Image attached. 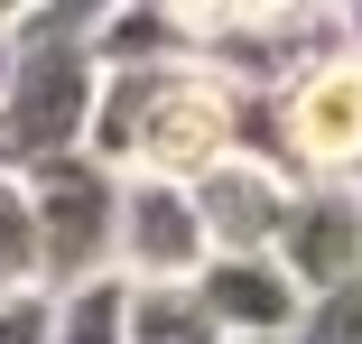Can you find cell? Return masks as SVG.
I'll list each match as a JSON object with an SVG mask.
<instances>
[{
  "mask_svg": "<svg viewBox=\"0 0 362 344\" xmlns=\"http://www.w3.org/2000/svg\"><path fill=\"white\" fill-rule=\"evenodd\" d=\"M103 75V65H93ZM84 159L112 177H168L195 186L223 159H242V103L204 75L195 56L168 65H112L93 84V130H84Z\"/></svg>",
  "mask_w": 362,
  "mask_h": 344,
  "instance_id": "1",
  "label": "cell"
},
{
  "mask_svg": "<svg viewBox=\"0 0 362 344\" xmlns=\"http://www.w3.org/2000/svg\"><path fill=\"white\" fill-rule=\"evenodd\" d=\"M10 93H0V177H37L47 159H75L93 130V19L84 10H19L10 19Z\"/></svg>",
  "mask_w": 362,
  "mask_h": 344,
  "instance_id": "2",
  "label": "cell"
},
{
  "mask_svg": "<svg viewBox=\"0 0 362 344\" xmlns=\"http://www.w3.org/2000/svg\"><path fill=\"white\" fill-rule=\"evenodd\" d=\"M28 186V224H37V289L47 298H75L93 280H112V224H121V177L75 159H47Z\"/></svg>",
  "mask_w": 362,
  "mask_h": 344,
  "instance_id": "3",
  "label": "cell"
},
{
  "mask_svg": "<svg viewBox=\"0 0 362 344\" xmlns=\"http://www.w3.org/2000/svg\"><path fill=\"white\" fill-rule=\"evenodd\" d=\"M214 260L195 195L168 177H121V224H112V280L121 289H195V270Z\"/></svg>",
  "mask_w": 362,
  "mask_h": 344,
  "instance_id": "4",
  "label": "cell"
},
{
  "mask_svg": "<svg viewBox=\"0 0 362 344\" xmlns=\"http://www.w3.org/2000/svg\"><path fill=\"white\" fill-rule=\"evenodd\" d=\"M186 195H195V224H204L214 260H269L298 186H288L279 168H260V159H223L214 177H195Z\"/></svg>",
  "mask_w": 362,
  "mask_h": 344,
  "instance_id": "5",
  "label": "cell"
},
{
  "mask_svg": "<svg viewBox=\"0 0 362 344\" xmlns=\"http://www.w3.org/2000/svg\"><path fill=\"white\" fill-rule=\"evenodd\" d=\"M195 307L223 344H298V326H307V298L279 260H204Z\"/></svg>",
  "mask_w": 362,
  "mask_h": 344,
  "instance_id": "6",
  "label": "cell"
},
{
  "mask_svg": "<svg viewBox=\"0 0 362 344\" xmlns=\"http://www.w3.org/2000/svg\"><path fill=\"white\" fill-rule=\"evenodd\" d=\"M121 344H223L195 289H121Z\"/></svg>",
  "mask_w": 362,
  "mask_h": 344,
  "instance_id": "7",
  "label": "cell"
},
{
  "mask_svg": "<svg viewBox=\"0 0 362 344\" xmlns=\"http://www.w3.org/2000/svg\"><path fill=\"white\" fill-rule=\"evenodd\" d=\"M0 298H47L37 289V224H28L19 177H0Z\"/></svg>",
  "mask_w": 362,
  "mask_h": 344,
  "instance_id": "8",
  "label": "cell"
},
{
  "mask_svg": "<svg viewBox=\"0 0 362 344\" xmlns=\"http://www.w3.org/2000/svg\"><path fill=\"white\" fill-rule=\"evenodd\" d=\"M56 344H121V280H93L56 298Z\"/></svg>",
  "mask_w": 362,
  "mask_h": 344,
  "instance_id": "9",
  "label": "cell"
},
{
  "mask_svg": "<svg viewBox=\"0 0 362 344\" xmlns=\"http://www.w3.org/2000/svg\"><path fill=\"white\" fill-rule=\"evenodd\" d=\"M298 344H362V289L316 298V307H307V326H298Z\"/></svg>",
  "mask_w": 362,
  "mask_h": 344,
  "instance_id": "10",
  "label": "cell"
},
{
  "mask_svg": "<svg viewBox=\"0 0 362 344\" xmlns=\"http://www.w3.org/2000/svg\"><path fill=\"white\" fill-rule=\"evenodd\" d=\"M0 344H56V298H0Z\"/></svg>",
  "mask_w": 362,
  "mask_h": 344,
  "instance_id": "11",
  "label": "cell"
},
{
  "mask_svg": "<svg viewBox=\"0 0 362 344\" xmlns=\"http://www.w3.org/2000/svg\"><path fill=\"white\" fill-rule=\"evenodd\" d=\"M10 65H19V47H10V19H0V93H10Z\"/></svg>",
  "mask_w": 362,
  "mask_h": 344,
  "instance_id": "12",
  "label": "cell"
}]
</instances>
